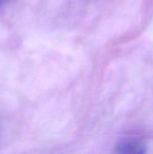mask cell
I'll return each mask as SVG.
<instances>
[{
  "label": "cell",
  "instance_id": "6da1fadb",
  "mask_svg": "<svg viewBox=\"0 0 153 154\" xmlns=\"http://www.w3.org/2000/svg\"><path fill=\"white\" fill-rule=\"evenodd\" d=\"M119 148H120L119 151L120 152H126V153H142L145 152L144 145L136 142L124 143L119 146Z\"/></svg>",
  "mask_w": 153,
  "mask_h": 154
},
{
  "label": "cell",
  "instance_id": "7a4b0ae2",
  "mask_svg": "<svg viewBox=\"0 0 153 154\" xmlns=\"http://www.w3.org/2000/svg\"><path fill=\"white\" fill-rule=\"evenodd\" d=\"M6 1H7V0H0V5H3L4 3H5Z\"/></svg>",
  "mask_w": 153,
  "mask_h": 154
}]
</instances>
